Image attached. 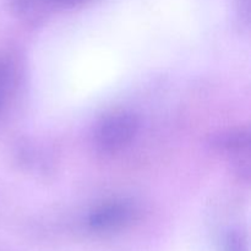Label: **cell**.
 Returning a JSON list of instances; mask_svg holds the SVG:
<instances>
[{
    "instance_id": "4",
    "label": "cell",
    "mask_w": 251,
    "mask_h": 251,
    "mask_svg": "<svg viewBox=\"0 0 251 251\" xmlns=\"http://www.w3.org/2000/svg\"><path fill=\"white\" fill-rule=\"evenodd\" d=\"M86 0H11V6L17 12H29L42 7H69L82 4Z\"/></svg>"
},
{
    "instance_id": "6",
    "label": "cell",
    "mask_w": 251,
    "mask_h": 251,
    "mask_svg": "<svg viewBox=\"0 0 251 251\" xmlns=\"http://www.w3.org/2000/svg\"><path fill=\"white\" fill-rule=\"evenodd\" d=\"M223 251H249L248 239L244 233L239 230L228 233L223 242Z\"/></svg>"
},
{
    "instance_id": "2",
    "label": "cell",
    "mask_w": 251,
    "mask_h": 251,
    "mask_svg": "<svg viewBox=\"0 0 251 251\" xmlns=\"http://www.w3.org/2000/svg\"><path fill=\"white\" fill-rule=\"evenodd\" d=\"M139 210L126 200H113L97 206L87 217V227L96 233H113L131 226Z\"/></svg>"
},
{
    "instance_id": "3",
    "label": "cell",
    "mask_w": 251,
    "mask_h": 251,
    "mask_svg": "<svg viewBox=\"0 0 251 251\" xmlns=\"http://www.w3.org/2000/svg\"><path fill=\"white\" fill-rule=\"evenodd\" d=\"M16 76L17 68L14 58L7 53H0V114L14 91Z\"/></svg>"
},
{
    "instance_id": "1",
    "label": "cell",
    "mask_w": 251,
    "mask_h": 251,
    "mask_svg": "<svg viewBox=\"0 0 251 251\" xmlns=\"http://www.w3.org/2000/svg\"><path fill=\"white\" fill-rule=\"evenodd\" d=\"M139 120L130 112H115L103 118L95 131V144L100 152L113 153L132 141Z\"/></svg>"
},
{
    "instance_id": "5",
    "label": "cell",
    "mask_w": 251,
    "mask_h": 251,
    "mask_svg": "<svg viewBox=\"0 0 251 251\" xmlns=\"http://www.w3.org/2000/svg\"><path fill=\"white\" fill-rule=\"evenodd\" d=\"M249 142V132L245 131V130H237V131L228 132V134L218 136L216 144L218 147L226 150V151L237 153V152H243L244 150H248Z\"/></svg>"
}]
</instances>
